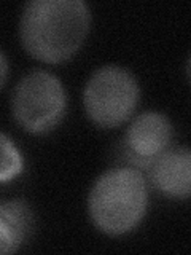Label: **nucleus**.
<instances>
[{"mask_svg": "<svg viewBox=\"0 0 191 255\" xmlns=\"http://www.w3.org/2000/svg\"><path fill=\"white\" fill-rule=\"evenodd\" d=\"M91 27L83 0H30L19 18V38L35 59L58 64L72 58Z\"/></svg>", "mask_w": 191, "mask_h": 255, "instance_id": "1", "label": "nucleus"}, {"mask_svg": "<svg viewBox=\"0 0 191 255\" xmlns=\"http://www.w3.org/2000/svg\"><path fill=\"white\" fill-rule=\"evenodd\" d=\"M148 206L143 172L129 166L113 167L99 175L88 196V209L97 230L121 236L142 222Z\"/></svg>", "mask_w": 191, "mask_h": 255, "instance_id": "2", "label": "nucleus"}, {"mask_svg": "<svg viewBox=\"0 0 191 255\" xmlns=\"http://www.w3.org/2000/svg\"><path fill=\"white\" fill-rule=\"evenodd\" d=\"M67 110V91L54 74L32 70L16 83L11 94V114L24 131L45 134L53 131Z\"/></svg>", "mask_w": 191, "mask_h": 255, "instance_id": "3", "label": "nucleus"}, {"mask_svg": "<svg viewBox=\"0 0 191 255\" xmlns=\"http://www.w3.org/2000/svg\"><path fill=\"white\" fill-rule=\"evenodd\" d=\"M140 88L132 72L121 66H102L90 77L83 90L88 118L103 129L126 123L134 114Z\"/></svg>", "mask_w": 191, "mask_h": 255, "instance_id": "4", "label": "nucleus"}, {"mask_svg": "<svg viewBox=\"0 0 191 255\" xmlns=\"http://www.w3.org/2000/svg\"><path fill=\"white\" fill-rule=\"evenodd\" d=\"M145 179L156 191L172 199H187L191 193V151L188 147H169L151 159Z\"/></svg>", "mask_w": 191, "mask_h": 255, "instance_id": "5", "label": "nucleus"}, {"mask_svg": "<svg viewBox=\"0 0 191 255\" xmlns=\"http://www.w3.org/2000/svg\"><path fill=\"white\" fill-rule=\"evenodd\" d=\"M174 128L161 112L145 110L135 117L124 134V147L143 159H153L171 147Z\"/></svg>", "mask_w": 191, "mask_h": 255, "instance_id": "6", "label": "nucleus"}, {"mask_svg": "<svg viewBox=\"0 0 191 255\" xmlns=\"http://www.w3.org/2000/svg\"><path fill=\"white\" fill-rule=\"evenodd\" d=\"M30 223L32 215L24 201H0V254L18 251L29 233Z\"/></svg>", "mask_w": 191, "mask_h": 255, "instance_id": "7", "label": "nucleus"}, {"mask_svg": "<svg viewBox=\"0 0 191 255\" xmlns=\"http://www.w3.org/2000/svg\"><path fill=\"white\" fill-rule=\"evenodd\" d=\"M21 151L6 134L0 131V182H10L22 172Z\"/></svg>", "mask_w": 191, "mask_h": 255, "instance_id": "8", "label": "nucleus"}, {"mask_svg": "<svg viewBox=\"0 0 191 255\" xmlns=\"http://www.w3.org/2000/svg\"><path fill=\"white\" fill-rule=\"evenodd\" d=\"M8 78V59L5 53L0 50V88H2Z\"/></svg>", "mask_w": 191, "mask_h": 255, "instance_id": "9", "label": "nucleus"}]
</instances>
